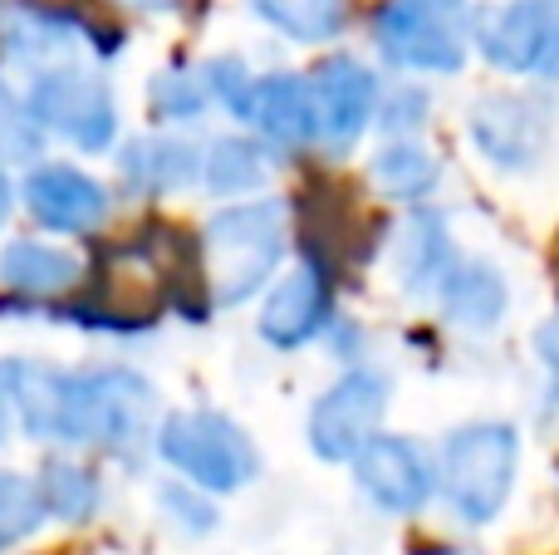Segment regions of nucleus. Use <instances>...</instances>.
<instances>
[{
	"label": "nucleus",
	"mask_w": 559,
	"mask_h": 555,
	"mask_svg": "<svg viewBox=\"0 0 559 555\" xmlns=\"http://www.w3.org/2000/svg\"><path fill=\"white\" fill-rule=\"evenodd\" d=\"M368 173H373V187L383 197L423 202V197L437 187V177H442V163H437L432 147L413 143V138H393L388 147H378V157H373Z\"/></svg>",
	"instance_id": "obj_21"
},
{
	"label": "nucleus",
	"mask_w": 559,
	"mask_h": 555,
	"mask_svg": "<svg viewBox=\"0 0 559 555\" xmlns=\"http://www.w3.org/2000/svg\"><path fill=\"white\" fill-rule=\"evenodd\" d=\"M427 555H472V551H427Z\"/></svg>",
	"instance_id": "obj_35"
},
{
	"label": "nucleus",
	"mask_w": 559,
	"mask_h": 555,
	"mask_svg": "<svg viewBox=\"0 0 559 555\" xmlns=\"http://www.w3.org/2000/svg\"><path fill=\"white\" fill-rule=\"evenodd\" d=\"M388 413V379L378 369H348L309 409V448L324 462H354L378 438Z\"/></svg>",
	"instance_id": "obj_8"
},
{
	"label": "nucleus",
	"mask_w": 559,
	"mask_h": 555,
	"mask_svg": "<svg viewBox=\"0 0 559 555\" xmlns=\"http://www.w3.org/2000/svg\"><path fill=\"white\" fill-rule=\"evenodd\" d=\"M212 98V84H206V69H167V74L153 79V114L157 118H197Z\"/></svg>",
	"instance_id": "obj_26"
},
{
	"label": "nucleus",
	"mask_w": 559,
	"mask_h": 555,
	"mask_svg": "<svg viewBox=\"0 0 559 555\" xmlns=\"http://www.w3.org/2000/svg\"><path fill=\"white\" fill-rule=\"evenodd\" d=\"M535 359H540V369H545V389H550V403L559 409V315H555V320H545L540 330H535Z\"/></svg>",
	"instance_id": "obj_31"
},
{
	"label": "nucleus",
	"mask_w": 559,
	"mask_h": 555,
	"mask_svg": "<svg viewBox=\"0 0 559 555\" xmlns=\"http://www.w3.org/2000/svg\"><path fill=\"white\" fill-rule=\"evenodd\" d=\"M118 5H128V10H173L177 0H118Z\"/></svg>",
	"instance_id": "obj_33"
},
{
	"label": "nucleus",
	"mask_w": 559,
	"mask_h": 555,
	"mask_svg": "<svg viewBox=\"0 0 559 555\" xmlns=\"http://www.w3.org/2000/svg\"><path fill=\"white\" fill-rule=\"evenodd\" d=\"M39 492H45V507L49 517L69 521V527H79V521H88L98 511V482L94 472L74 468V462H49L45 477H39Z\"/></svg>",
	"instance_id": "obj_24"
},
{
	"label": "nucleus",
	"mask_w": 559,
	"mask_h": 555,
	"mask_svg": "<svg viewBox=\"0 0 559 555\" xmlns=\"http://www.w3.org/2000/svg\"><path fill=\"white\" fill-rule=\"evenodd\" d=\"M378 49L397 69L417 74H456L476 45L472 0H383L373 15Z\"/></svg>",
	"instance_id": "obj_3"
},
{
	"label": "nucleus",
	"mask_w": 559,
	"mask_h": 555,
	"mask_svg": "<svg viewBox=\"0 0 559 555\" xmlns=\"http://www.w3.org/2000/svg\"><path fill=\"white\" fill-rule=\"evenodd\" d=\"M314 88V108H319V138H324L334 153L358 143V133L368 128V118L378 114L383 94H378V79L368 64H358L354 55H334L309 74Z\"/></svg>",
	"instance_id": "obj_10"
},
{
	"label": "nucleus",
	"mask_w": 559,
	"mask_h": 555,
	"mask_svg": "<svg viewBox=\"0 0 559 555\" xmlns=\"http://www.w3.org/2000/svg\"><path fill=\"white\" fill-rule=\"evenodd\" d=\"M251 10L299 45H324L348 20V0H251Z\"/></svg>",
	"instance_id": "obj_23"
},
{
	"label": "nucleus",
	"mask_w": 559,
	"mask_h": 555,
	"mask_svg": "<svg viewBox=\"0 0 559 555\" xmlns=\"http://www.w3.org/2000/svg\"><path fill=\"white\" fill-rule=\"evenodd\" d=\"M10 202H15V192H10V177H5V163H0V222L10 216Z\"/></svg>",
	"instance_id": "obj_32"
},
{
	"label": "nucleus",
	"mask_w": 559,
	"mask_h": 555,
	"mask_svg": "<svg viewBox=\"0 0 559 555\" xmlns=\"http://www.w3.org/2000/svg\"><path fill=\"white\" fill-rule=\"evenodd\" d=\"M329 320V285L319 265H299L295 275L275 285L265 295V310H261V334L275 344V350H299L309 344Z\"/></svg>",
	"instance_id": "obj_14"
},
{
	"label": "nucleus",
	"mask_w": 559,
	"mask_h": 555,
	"mask_svg": "<svg viewBox=\"0 0 559 555\" xmlns=\"http://www.w3.org/2000/svg\"><path fill=\"white\" fill-rule=\"evenodd\" d=\"M0 546H5V536H0Z\"/></svg>",
	"instance_id": "obj_36"
},
{
	"label": "nucleus",
	"mask_w": 559,
	"mask_h": 555,
	"mask_svg": "<svg viewBox=\"0 0 559 555\" xmlns=\"http://www.w3.org/2000/svg\"><path fill=\"white\" fill-rule=\"evenodd\" d=\"M515 472H521V433L511 423H466L442 442V468H437V487H442L452 517L466 527H486L506 511L515 492Z\"/></svg>",
	"instance_id": "obj_1"
},
{
	"label": "nucleus",
	"mask_w": 559,
	"mask_h": 555,
	"mask_svg": "<svg viewBox=\"0 0 559 555\" xmlns=\"http://www.w3.org/2000/svg\"><path fill=\"white\" fill-rule=\"evenodd\" d=\"M147 423H153V383L138 379L133 369H88L69 379L64 442L133 452L138 442H147Z\"/></svg>",
	"instance_id": "obj_4"
},
{
	"label": "nucleus",
	"mask_w": 559,
	"mask_h": 555,
	"mask_svg": "<svg viewBox=\"0 0 559 555\" xmlns=\"http://www.w3.org/2000/svg\"><path fill=\"white\" fill-rule=\"evenodd\" d=\"M45 517H49V507H45L39 482L20 477V472H0V536L20 541L29 531H39Z\"/></svg>",
	"instance_id": "obj_25"
},
{
	"label": "nucleus",
	"mask_w": 559,
	"mask_h": 555,
	"mask_svg": "<svg viewBox=\"0 0 559 555\" xmlns=\"http://www.w3.org/2000/svg\"><path fill=\"white\" fill-rule=\"evenodd\" d=\"M206 187L216 197H241V192H255V187L271 177V153L251 138H216L206 147V167H202Z\"/></svg>",
	"instance_id": "obj_22"
},
{
	"label": "nucleus",
	"mask_w": 559,
	"mask_h": 555,
	"mask_svg": "<svg viewBox=\"0 0 559 555\" xmlns=\"http://www.w3.org/2000/svg\"><path fill=\"white\" fill-rule=\"evenodd\" d=\"M0 438H5V399H0Z\"/></svg>",
	"instance_id": "obj_34"
},
{
	"label": "nucleus",
	"mask_w": 559,
	"mask_h": 555,
	"mask_svg": "<svg viewBox=\"0 0 559 555\" xmlns=\"http://www.w3.org/2000/svg\"><path fill=\"white\" fill-rule=\"evenodd\" d=\"M69 379H74V374L55 369V364L5 359V364H0V399H5V409L20 413V423H25L29 438L64 442Z\"/></svg>",
	"instance_id": "obj_13"
},
{
	"label": "nucleus",
	"mask_w": 559,
	"mask_h": 555,
	"mask_svg": "<svg viewBox=\"0 0 559 555\" xmlns=\"http://www.w3.org/2000/svg\"><path fill=\"white\" fill-rule=\"evenodd\" d=\"M271 143L280 147H309L319 138V108H314V88L299 74H265L255 84L251 98V118Z\"/></svg>",
	"instance_id": "obj_15"
},
{
	"label": "nucleus",
	"mask_w": 559,
	"mask_h": 555,
	"mask_svg": "<svg viewBox=\"0 0 559 555\" xmlns=\"http://www.w3.org/2000/svg\"><path fill=\"white\" fill-rule=\"evenodd\" d=\"M39 138H45V128L29 114V104H20V98L0 84V163H35Z\"/></svg>",
	"instance_id": "obj_27"
},
{
	"label": "nucleus",
	"mask_w": 559,
	"mask_h": 555,
	"mask_svg": "<svg viewBox=\"0 0 559 555\" xmlns=\"http://www.w3.org/2000/svg\"><path fill=\"white\" fill-rule=\"evenodd\" d=\"M427 108H432V98H427L423 88L403 84V88H393V94H383V104H378V128L403 138V133H413V128H423Z\"/></svg>",
	"instance_id": "obj_29"
},
{
	"label": "nucleus",
	"mask_w": 559,
	"mask_h": 555,
	"mask_svg": "<svg viewBox=\"0 0 559 555\" xmlns=\"http://www.w3.org/2000/svg\"><path fill=\"white\" fill-rule=\"evenodd\" d=\"M206 157L187 138H138L123 147V177L138 192H182L202 177Z\"/></svg>",
	"instance_id": "obj_18"
},
{
	"label": "nucleus",
	"mask_w": 559,
	"mask_h": 555,
	"mask_svg": "<svg viewBox=\"0 0 559 555\" xmlns=\"http://www.w3.org/2000/svg\"><path fill=\"white\" fill-rule=\"evenodd\" d=\"M157 452L202 492H241L261 468L251 438L231 418L206 409L173 413L157 433Z\"/></svg>",
	"instance_id": "obj_5"
},
{
	"label": "nucleus",
	"mask_w": 559,
	"mask_h": 555,
	"mask_svg": "<svg viewBox=\"0 0 559 555\" xmlns=\"http://www.w3.org/2000/svg\"><path fill=\"white\" fill-rule=\"evenodd\" d=\"M25 206L39 226L64 236H84L94 226H104L108 216V192L88 173L64 163H39L25 177Z\"/></svg>",
	"instance_id": "obj_12"
},
{
	"label": "nucleus",
	"mask_w": 559,
	"mask_h": 555,
	"mask_svg": "<svg viewBox=\"0 0 559 555\" xmlns=\"http://www.w3.org/2000/svg\"><path fill=\"white\" fill-rule=\"evenodd\" d=\"M472 143L501 173H531L550 153V114L531 94L496 88L472 104Z\"/></svg>",
	"instance_id": "obj_9"
},
{
	"label": "nucleus",
	"mask_w": 559,
	"mask_h": 555,
	"mask_svg": "<svg viewBox=\"0 0 559 555\" xmlns=\"http://www.w3.org/2000/svg\"><path fill=\"white\" fill-rule=\"evenodd\" d=\"M456 261H462V256H456L452 232H447L442 216L437 212H413L407 216V226L397 232V251H393L397 281H403L407 295H437Z\"/></svg>",
	"instance_id": "obj_17"
},
{
	"label": "nucleus",
	"mask_w": 559,
	"mask_h": 555,
	"mask_svg": "<svg viewBox=\"0 0 559 555\" xmlns=\"http://www.w3.org/2000/svg\"><path fill=\"white\" fill-rule=\"evenodd\" d=\"M163 511L187 531V536H206L216 527L212 501H202L192 487H163Z\"/></svg>",
	"instance_id": "obj_30"
},
{
	"label": "nucleus",
	"mask_w": 559,
	"mask_h": 555,
	"mask_svg": "<svg viewBox=\"0 0 559 555\" xmlns=\"http://www.w3.org/2000/svg\"><path fill=\"white\" fill-rule=\"evenodd\" d=\"M29 114L39 118L45 133L69 138L84 153H104L118 133V108L108 94L104 74L84 64H55L39 69L35 84H29Z\"/></svg>",
	"instance_id": "obj_6"
},
{
	"label": "nucleus",
	"mask_w": 559,
	"mask_h": 555,
	"mask_svg": "<svg viewBox=\"0 0 559 555\" xmlns=\"http://www.w3.org/2000/svg\"><path fill=\"white\" fill-rule=\"evenodd\" d=\"M0 39H5V55L15 59V64H35V74H39V69H55V64H79V39H84V29L69 15L15 10Z\"/></svg>",
	"instance_id": "obj_19"
},
{
	"label": "nucleus",
	"mask_w": 559,
	"mask_h": 555,
	"mask_svg": "<svg viewBox=\"0 0 559 555\" xmlns=\"http://www.w3.org/2000/svg\"><path fill=\"white\" fill-rule=\"evenodd\" d=\"M437 300H442V315L456 330L486 334L511 310V285L491 261H456L452 275L442 281V291H437Z\"/></svg>",
	"instance_id": "obj_16"
},
{
	"label": "nucleus",
	"mask_w": 559,
	"mask_h": 555,
	"mask_svg": "<svg viewBox=\"0 0 559 555\" xmlns=\"http://www.w3.org/2000/svg\"><path fill=\"white\" fill-rule=\"evenodd\" d=\"M202 69H206V84H212V98H222L236 118H251V98H255V84H261V79L246 69V59L226 55V59H212V64H202Z\"/></svg>",
	"instance_id": "obj_28"
},
{
	"label": "nucleus",
	"mask_w": 559,
	"mask_h": 555,
	"mask_svg": "<svg viewBox=\"0 0 559 555\" xmlns=\"http://www.w3.org/2000/svg\"><path fill=\"white\" fill-rule=\"evenodd\" d=\"M0 281L10 291L29 295V300H49V295H64L79 281V261L45 241H10L0 251Z\"/></svg>",
	"instance_id": "obj_20"
},
{
	"label": "nucleus",
	"mask_w": 559,
	"mask_h": 555,
	"mask_svg": "<svg viewBox=\"0 0 559 555\" xmlns=\"http://www.w3.org/2000/svg\"><path fill=\"white\" fill-rule=\"evenodd\" d=\"M285 256V206L280 202H241L226 206L202 232V261L216 305H241L275 275Z\"/></svg>",
	"instance_id": "obj_2"
},
{
	"label": "nucleus",
	"mask_w": 559,
	"mask_h": 555,
	"mask_svg": "<svg viewBox=\"0 0 559 555\" xmlns=\"http://www.w3.org/2000/svg\"><path fill=\"white\" fill-rule=\"evenodd\" d=\"M476 45L501 74H540L559 84V0H506L476 15Z\"/></svg>",
	"instance_id": "obj_7"
},
{
	"label": "nucleus",
	"mask_w": 559,
	"mask_h": 555,
	"mask_svg": "<svg viewBox=\"0 0 559 555\" xmlns=\"http://www.w3.org/2000/svg\"><path fill=\"white\" fill-rule=\"evenodd\" d=\"M354 472H358V487L368 492V501L393 511V517L423 511L427 497H432V487H437L427 458L407 438H373L354 458Z\"/></svg>",
	"instance_id": "obj_11"
}]
</instances>
